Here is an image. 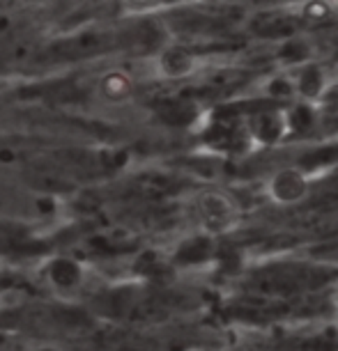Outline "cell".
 Listing matches in <instances>:
<instances>
[{
  "label": "cell",
  "instance_id": "obj_8",
  "mask_svg": "<svg viewBox=\"0 0 338 351\" xmlns=\"http://www.w3.org/2000/svg\"><path fill=\"white\" fill-rule=\"evenodd\" d=\"M39 351H56V349H51V347H44V349H39Z\"/></svg>",
  "mask_w": 338,
  "mask_h": 351
},
{
  "label": "cell",
  "instance_id": "obj_4",
  "mask_svg": "<svg viewBox=\"0 0 338 351\" xmlns=\"http://www.w3.org/2000/svg\"><path fill=\"white\" fill-rule=\"evenodd\" d=\"M49 276L56 287L71 289L81 282V267L74 260H69V257H58L49 267Z\"/></svg>",
  "mask_w": 338,
  "mask_h": 351
},
{
  "label": "cell",
  "instance_id": "obj_2",
  "mask_svg": "<svg viewBox=\"0 0 338 351\" xmlns=\"http://www.w3.org/2000/svg\"><path fill=\"white\" fill-rule=\"evenodd\" d=\"M196 71V56L180 46L164 49L157 58V74L166 81H180Z\"/></svg>",
  "mask_w": 338,
  "mask_h": 351
},
{
  "label": "cell",
  "instance_id": "obj_3",
  "mask_svg": "<svg viewBox=\"0 0 338 351\" xmlns=\"http://www.w3.org/2000/svg\"><path fill=\"white\" fill-rule=\"evenodd\" d=\"M201 214L210 228H223L233 218V202L223 193L210 191V193L201 195Z\"/></svg>",
  "mask_w": 338,
  "mask_h": 351
},
{
  "label": "cell",
  "instance_id": "obj_6",
  "mask_svg": "<svg viewBox=\"0 0 338 351\" xmlns=\"http://www.w3.org/2000/svg\"><path fill=\"white\" fill-rule=\"evenodd\" d=\"M302 16L311 23L329 21L334 16V5H331V0H306L302 5Z\"/></svg>",
  "mask_w": 338,
  "mask_h": 351
},
{
  "label": "cell",
  "instance_id": "obj_1",
  "mask_svg": "<svg viewBox=\"0 0 338 351\" xmlns=\"http://www.w3.org/2000/svg\"><path fill=\"white\" fill-rule=\"evenodd\" d=\"M136 95V78L127 69H109L97 81V97L104 104L122 106Z\"/></svg>",
  "mask_w": 338,
  "mask_h": 351
},
{
  "label": "cell",
  "instance_id": "obj_7",
  "mask_svg": "<svg viewBox=\"0 0 338 351\" xmlns=\"http://www.w3.org/2000/svg\"><path fill=\"white\" fill-rule=\"evenodd\" d=\"M157 0H120L122 8H127L131 12H143V10H150Z\"/></svg>",
  "mask_w": 338,
  "mask_h": 351
},
{
  "label": "cell",
  "instance_id": "obj_5",
  "mask_svg": "<svg viewBox=\"0 0 338 351\" xmlns=\"http://www.w3.org/2000/svg\"><path fill=\"white\" fill-rule=\"evenodd\" d=\"M271 186H274V193L278 197H283V200H295V197H300L304 191H306V182H304V177L297 170H283L276 175Z\"/></svg>",
  "mask_w": 338,
  "mask_h": 351
}]
</instances>
